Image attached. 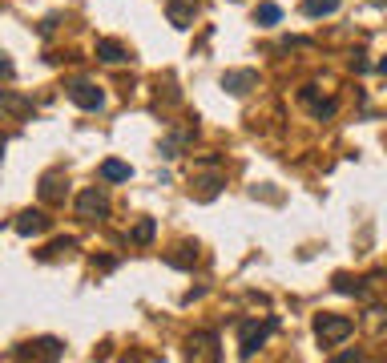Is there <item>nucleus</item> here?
<instances>
[{"instance_id": "7", "label": "nucleus", "mask_w": 387, "mask_h": 363, "mask_svg": "<svg viewBox=\"0 0 387 363\" xmlns=\"http://www.w3.org/2000/svg\"><path fill=\"white\" fill-rule=\"evenodd\" d=\"M48 230V218L41 214V210H24L21 218H17V234H24V239H28V234H45Z\"/></svg>"}, {"instance_id": "8", "label": "nucleus", "mask_w": 387, "mask_h": 363, "mask_svg": "<svg viewBox=\"0 0 387 363\" xmlns=\"http://www.w3.org/2000/svg\"><path fill=\"white\" fill-rule=\"evenodd\" d=\"M190 360H218V335H194L190 339Z\"/></svg>"}, {"instance_id": "5", "label": "nucleus", "mask_w": 387, "mask_h": 363, "mask_svg": "<svg viewBox=\"0 0 387 363\" xmlns=\"http://www.w3.org/2000/svg\"><path fill=\"white\" fill-rule=\"evenodd\" d=\"M254 85H258V73H254V69H230V73H222V89L234 93V97H246Z\"/></svg>"}, {"instance_id": "13", "label": "nucleus", "mask_w": 387, "mask_h": 363, "mask_svg": "<svg viewBox=\"0 0 387 363\" xmlns=\"http://www.w3.org/2000/svg\"><path fill=\"white\" fill-rule=\"evenodd\" d=\"M254 21L262 24V28H274V24L282 21V8H278V4H258V8H254Z\"/></svg>"}, {"instance_id": "11", "label": "nucleus", "mask_w": 387, "mask_h": 363, "mask_svg": "<svg viewBox=\"0 0 387 363\" xmlns=\"http://www.w3.org/2000/svg\"><path fill=\"white\" fill-rule=\"evenodd\" d=\"M331 12H339V0H303V17H311V21L331 17Z\"/></svg>"}, {"instance_id": "4", "label": "nucleus", "mask_w": 387, "mask_h": 363, "mask_svg": "<svg viewBox=\"0 0 387 363\" xmlns=\"http://www.w3.org/2000/svg\"><path fill=\"white\" fill-rule=\"evenodd\" d=\"M69 97H73V105H81V109H89V113H97V109L105 105V93H101L93 81H73V85H69Z\"/></svg>"}, {"instance_id": "20", "label": "nucleus", "mask_w": 387, "mask_h": 363, "mask_svg": "<svg viewBox=\"0 0 387 363\" xmlns=\"http://www.w3.org/2000/svg\"><path fill=\"white\" fill-rule=\"evenodd\" d=\"M4 149H8V138H4V133H0V158H4Z\"/></svg>"}, {"instance_id": "3", "label": "nucleus", "mask_w": 387, "mask_h": 363, "mask_svg": "<svg viewBox=\"0 0 387 363\" xmlns=\"http://www.w3.org/2000/svg\"><path fill=\"white\" fill-rule=\"evenodd\" d=\"M77 214L81 218H105L109 214V194L101 190V186H85V190L77 194Z\"/></svg>"}, {"instance_id": "1", "label": "nucleus", "mask_w": 387, "mask_h": 363, "mask_svg": "<svg viewBox=\"0 0 387 363\" xmlns=\"http://www.w3.org/2000/svg\"><path fill=\"white\" fill-rule=\"evenodd\" d=\"M351 331H355V319H347V315H319V319H315V335H319L323 347L343 343Z\"/></svg>"}, {"instance_id": "17", "label": "nucleus", "mask_w": 387, "mask_h": 363, "mask_svg": "<svg viewBox=\"0 0 387 363\" xmlns=\"http://www.w3.org/2000/svg\"><path fill=\"white\" fill-rule=\"evenodd\" d=\"M0 109H12V113H28V101L12 93H0Z\"/></svg>"}, {"instance_id": "10", "label": "nucleus", "mask_w": 387, "mask_h": 363, "mask_svg": "<svg viewBox=\"0 0 387 363\" xmlns=\"http://www.w3.org/2000/svg\"><path fill=\"white\" fill-rule=\"evenodd\" d=\"M154 234H158V222H154V218H137L134 230H129V242H137V246H150V242H154Z\"/></svg>"}, {"instance_id": "9", "label": "nucleus", "mask_w": 387, "mask_h": 363, "mask_svg": "<svg viewBox=\"0 0 387 363\" xmlns=\"http://www.w3.org/2000/svg\"><path fill=\"white\" fill-rule=\"evenodd\" d=\"M97 57L105 61V65H121V61H129V53L121 41H97Z\"/></svg>"}, {"instance_id": "2", "label": "nucleus", "mask_w": 387, "mask_h": 363, "mask_svg": "<svg viewBox=\"0 0 387 363\" xmlns=\"http://www.w3.org/2000/svg\"><path fill=\"white\" fill-rule=\"evenodd\" d=\"M274 331H278V319H262V323H242V339H238V343H242V355H254V351H258V347H262V343L274 335Z\"/></svg>"}, {"instance_id": "12", "label": "nucleus", "mask_w": 387, "mask_h": 363, "mask_svg": "<svg viewBox=\"0 0 387 363\" xmlns=\"http://www.w3.org/2000/svg\"><path fill=\"white\" fill-rule=\"evenodd\" d=\"M101 178H105V182H129L134 169L125 166V162H117V158H109V162H101Z\"/></svg>"}, {"instance_id": "18", "label": "nucleus", "mask_w": 387, "mask_h": 363, "mask_svg": "<svg viewBox=\"0 0 387 363\" xmlns=\"http://www.w3.org/2000/svg\"><path fill=\"white\" fill-rule=\"evenodd\" d=\"M335 290H339V295H355V283H351V279H347V274H335Z\"/></svg>"}, {"instance_id": "6", "label": "nucleus", "mask_w": 387, "mask_h": 363, "mask_svg": "<svg viewBox=\"0 0 387 363\" xmlns=\"http://www.w3.org/2000/svg\"><path fill=\"white\" fill-rule=\"evenodd\" d=\"M165 17L174 28H190L198 21V0H165Z\"/></svg>"}, {"instance_id": "15", "label": "nucleus", "mask_w": 387, "mask_h": 363, "mask_svg": "<svg viewBox=\"0 0 387 363\" xmlns=\"http://www.w3.org/2000/svg\"><path fill=\"white\" fill-rule=\"evenodd\" d=\"M33 355H41V360H61L65 347H61L57 339H41V343H33Z\"/></svg>"}, {"instance_id": "21", "label": "nucleus", "mask_w": 387, "mask_h": 363, "mask_svg": "<svg viewBox=\"0 0 387 363\" xmlns=\"http://www.w3.org/2000/svg\"><path fill=\"white\" fill-rule=\"evenodd\" d=\"M375 69H379V73H384V77H387V57H384V61H379V65H375Z\"/></svg>"}, {"instance_id": "16", "label": "nucleus", "mask_w": 387, "mask_h": 363, "mask_svg": "<svg viewBox=\"0 0 387 363\" xmlns=\"http://www.w3.org/2000/svg\"><path fill=\"white\" fill-rule=\"evenodd\" d=\"M186 138H190V133H174V138H165V142H161V158H178V149L186 145Z\"/></svg>"}, {"instance_id": "14", "label": "nucleus", "mask_w": 387, "mask_h": 363, "mask_svg": "<svg viewBox=\"0 0 387 363\" xmlns=\"http://www.w3.org/2000/svg\"><path fill=\"white\" fill-rule=\"evenodd\" d=\"M41 198H45V202H61V198H65V190H61V174H45Z\"/></svg>"}, {"instance_id": "19", "label": "nucleus", "mask_w": 387, "mask_h": 363, "mask_svg": "<svg viewBox=\"0 0 387 363\" xmlns=\"http://www.w3.org/2000/svg\"><path fill=\"white\" fill-rule=\"evenodd\" d=\"M4 77H12V61H8V57L0 53V81H4Z\"/></svg>"}]
</instances>
